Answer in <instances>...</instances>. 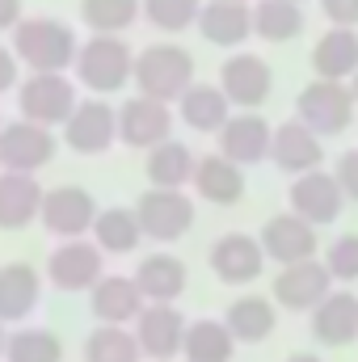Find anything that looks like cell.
I'll list each match as a JSON object with an SVG mask.
<instances>
[{
	"label": "cell",
	"mask_w": 358,
	"mask_h": 362,
	"mask_svg": "<svg viewBox=\"0 0 358 362\" xmlns=\"http://www.w3.org/2000/svg\"><path fill=\"white\" fill-rule=\"evenodd\" d=\"M81 38L59 17H21L13 30V55L30 72H68L76 64Z\"/></svg>",
	"instance_id": "6da1fadb"
},
{
	"label": "cell",
	"mask_w": 358,
	"mask_h": 362,
	"mask_svg": "<svg viewBox=\"0 0 358 362\" xmlns=\"http://www.w3.org/2000/svg\"><path fill=\"white\" fill-rule=\"evenodd\" d=\"M76 85H85L97 97H110L122 85H131L135 76V51L122 42V34H89V42H81L76 51Z\"/></svg>",
	"instance_id": "7a4b0ae2"
},
{
	"label": "cell",
	"mask_w": 358,
	"mask_h": 362,
	"mask_svg": "<svg viewBox=\"0 0 358 362\" xmlns=\"http://www.w3.org/2000/svg\"><path fill=\"white\" fill-rule=\"evenodd\" d=\"M131 85L144 97H156L165 105H178L181 93L194 85V55L178 42H152L135 55V76Z\"/></svg>",
	"instance_id": "3957f363"
},
{
	"label": "cell",
	"mask_w": 358,
	"mask_h": 362,
	"mask_svg": "<svg viewBox=\"0 0 358 362\" xmlns=\"http://www.w3.org/2000/svg\"><path fill=\"white\" fill-rule=\"evenodd\" d=\"M76 105H81L76 81H68L64 72H30L17 89V114L38 127H51V131L64 127Z\"/></svg>",
	"instance_id": "277c9868"
},
{
	"label": "cell",
	"mask_w": 358,
	"mask_h": 362,
	"mask_svg": "<svg viewBox=\"0 0 358 362\" xmlns=\"http://www.w3.org/2000/svg\"><path fill=\"white\" fill-rule=\"evenodd\" d=\"M354 114H358L354 89L337 85V81H312L308 89H299V97H295V118L304 127H312L321 139L350 131Z\"/></svg>",
	"instance_id": "5b68a950"
},
{
	"label": "cell",
	"mask_w": 358,
	"mask_h": 362,
	"mask_svg": "<svg viewBox=\"0 0 358 362\" xmlns=\"http://www.w3.org/2000/svg\"><path fill=\"white\" fill-rule=\"evenodd\" d=\"M135 215H139V228L148 240L156 245H173L181 240L190 228H194V198L185 189H161V185H148L135 202Z\"/></svg>",
	"instance_id": "8992f818"
},
{
	"label": "cell",
	"mask_w": 358,
	"mask_h": 362,
	"mask_svg": "<svg viewBox=\"0 0 358 362\" xmlns=\"http://www.w3.org/2000/svg\"><path fill=\"white\" fill-rule=\"evenodd\" d=\"M59 131L64 148H72L76 156H105L118 144V110L105 97H85Z\"/></svg>",
	"instance_id": "52a82bcc"
},
{
	"label": "cell",
	"mask_w": 358,
	"mask_h": 362,
	"mask_svg": "<svg viewBox=\"0 0 358 362\" xmlns=\"http://www.w3.org/2000/svg\"><path fill=\"white\" fill-rule=\"evenodd\" d=\"M105 278V253L97 249V240H64L59 249H51L47 257V282L64 295H81L93 291Z\"/></svg>",
	"instance_id": "ba28073f"
},
{
	"label": "cell",
	"mask_w": 358,
	"mask_h": 362,
	"mask_svg": "<svg viewBox=\"0 0 358 362\" xmlns=\"http://www.w3.org/2000/svg\"><path fill=\"white\" fill-rule=\"evenodd\" d=\"M97 215H101V206H97V198H93L85 185H55V189H47V198H42L38 223H42L51 236H59V240H81V236L93 232Z\"/></svg>",
	"instance_id": "9c48e42d"
},
{
	"label": "cell",
	"mask_w": 358,
	"mask_h": 362,
	"mask_svg": "<svg viewBox=\"0 0 358 362\" xmlns=\"http://www.w3.org/2000/svg\"><path fill=\"white\" fill-rule=\"evenodd\" d=\"M274 303L287 312H316L329 295H333V274L321 257L295 262V266H278L274 274Z\"/></svg>",
	"instance_id": "30bf717a"
},
{
	"label": "cell",
	"mask_w": 358,
	"mask_h": 362,
	"mask_svg": "<svg viewBox=\"0 0 358 362\" xmlns=\"http://www.w3.org/2000/svg\"><path fill=\"white\" fill-rule=\"evenodd\" d=\"M55 160V131L30 118H13L0 127V169L8 173H38Z\"/></svg>",
	"instance_id": "8fae6325"
},
{
	"label": "cell",
	"mask_w": 358,
	"mask_h": 362,
	"mask_svg": "<svg viewBox=\"0 0 358 362\" xmlns=\"http://www.w3.org/2000/svg\"><path fill=\"white\" fill-rule=\"evenodd\" d=\"M219 89L228 93V101L236 110H258L274 93V68L258 51H232L219 64Z\"/></svg>",
	"instance_id": "7c38bea8"
},
{
	"label": "cell",
	"mask_w": 358,
	"mask_h": 362,
	"mask_svg": "<svg viewBox=\"0 0 358 362\" xmlns=\"http://www.w3.org/2000/svg\"><path fill=\"white\" fill-rule=\"evenodd\" d=\"M118 139L127 148H144V152L173 139V105H165L156 97H144V93L127 97L118 105Z\"/></svg>",
	"instance_id": "4fadbf2b"
},
{
	"label": "cell",
	"mask_w": 358,
	"mask_h": 362,
	"mask_svg": "<svg viewBox=\"0 0 358 362\" xmlns=\"http://www.w3.org/2000/svg\"><path fill=\"white\" fill-rule=\"evenodd\" d=\"M207 262H211V274H215L219 282L245 286V282H258V278H262L270 257H266V249H262L258 236H249V232H228V236H219V240L211 245Z\"/></svg>",
	"instance_id": "5bb4252c"
},
{
	"label": "cell",
	"mask_w": 358,
	"mask_h": 362,
	"mask_svg": "<svg viewBox=\"0 0 358 362\" xmlns=\"http://www.w3.org/2000/svg\"><path fill=\"white\" fill-rule=\"evenodd\" d=\"M346 202H350V198L342 194V181L333 177V173H325V169H312V173L295 177L291 189H287V206H291L299 219L316 223V228L333 223Z\"/></svg>",
	"instance_id": "9a60e30c"
},
{
	"label": "cell",
	"mask_w": 358,
	"mask_h": 362,
	"mask_svg": "<svg viewBox=\"0 0 358 362\" xmlns=\"http://www.w3.org/2000/svg\"><path fill=\"white\" fill-rule=\"evenodd\" d=\"M185 329H190V320L178 312V303H148L135 320V337H139L144 358L173 362L185 346Z\"/></svg>",
	"instance_id": "2e32d148"
},
{
	"label": "cell",
	"mask_w": 358,
	"mask_h": 362,
	"mask_svg": "<svg viewBox=\"0 0 358 362\" xmlns=\"http://www.w3.org/2000/svg\"><path fill=\"white\" fill-rule=\"evenodd\" d=\"M258 240H262L266 257H270V262H278V266L308 262V257H316V249H321V240H316V223L299 219L295 211L266 219V223H262V232H258Z\"/></svg>",
	"instance_id": "e0dca14e"
},
{
	"label": "cell",
	"mask_w": 358,
	"mask_h": 362,
	"mask_svg": "<svg viewBox=\"0 0 358 362\" xmlns=\"http://www.w3.org/2000/svg\"><path fill=\"white\" fill-rule=\"evenodd\" d=\"M270 160L274 169H282L287 177H304L312 169L325 165V148H321V135L312 127H304L299 118H287L274 127V144H270Z\"/></svg>",
	"instance_id": "ac0fdd59"
},
{
	"label": "cell",
	"mask_w": 358,
	"mask_h": 362,
	"mask_svg": "<svg viewBox=\"0 0 358 362\" xmlns=\"http://www.w3.org/2000/svg\"><path fill=\"white\" fill-rule=\"evenodd\" d=\"M215 139H219V152H224L228 160H236L241 169H249V165H262V160H270L274 127H270L262 114L245 110V114H232V118H228V127H224Z\"/></svg>",
	"instance_id": "d6986e66"
},
{
	"label": "cell",
	"mask_w": 358,
	"mask_h": 362,
	"mask_svg": "<svg viewBox=\"0 0 358 362\" xmlns=\"http://www.w3.org/2000/svg\"><path fill=\"white\" fill-rule=\"evenodd\" d=\"M89 308L97 325H135L139 312L148 308V299L131 274H105L89 291Z\"/></svg>",
	"instance_id": "ffe728a7"
},
{
	"label": "cell",
	"mask_w": 358,
	"mask_h": 362,
	"mask_svg": "<svg viewBox=\"0 0 358 362\" xmlns=\"http://www.w3.org/2000/svg\"><path fill=\"white\" fill-rule=\"evenodd\" d=\"M42 198H47V189L34 173L0 169V232H21V228L38 223Z\"/></svg>",
	"instance_id": "44dd1931"
},
{
	"label": "cell",
	"mask_w": 358,
	"mask_h": 362,
	"mask_svg": "<svg viewBox=\"0 0 358 362\" xmlns=\"http://www.w3.org/2000/svg\"><path fill=\"white\" fill-rule=\"evenodd\" d=\"M194 30L211 47H245L253 38V4H245V0H207Z\"/></svg>",
	"instance_id": "7402d4cb"
},
{
	"label": "cell",
	"mask_w": 358,
	"mask_h": 362,
	"mask_svg": "<svg viewBox=\"0 0 358 362\" xmlns=\"http://www.w3.org/2000/svg\"><path fill=\"white\" fill-rule=\"evenodd\" d=\"M312 72L316 81H354L358 76V30L350 25H329L316 47H312Z\"/></svg>",
	"instance_id": "603a6c76"
},
{
	"label": "cell",
	"mask_w": 358,
	"mask_h": 362,
	"mask_svg": "<svg viewBox=\"0 0 358 362\" xmlns=\"http://www.w3.org/2000/svg\"><path fill=\"white\" fill-rule=\"evenodd\" d=\"M190 185L211 206H236L245 198V169L236 160H228L224 152H211V156H198V169H194Z\"/></svg>",
	"instance_id": "cb8c5ba5"
},
{
	"label": "cell",
	"mask_w": 358,
	"mask_h": 362,
	"mask_svg": "<svg viewBox=\"0 0 358 362\" xmlns=\"http://www.w3.org/2000/svg\"><path fill=\"white\" fill-rule=\"evenodd\" d=\"M312 316V337L329 350H342V346H354L358 341V295L354 291H333Z\"/></svg>",
	"instance_id": "d4e9b609"
},
{
	"label": "cell",
	"mask_w": 358,
	"mask_h": 362,
	"mask_svg": "<svg viewBox=\"0 0 358 362\" xmlns=\"http://www.w3.org/2000/svg\"><path fill=\"white\" fill-rule=\"evenodd\" d=\"M131 278L139 282L148 303H178L181 291L190 286V270H185V262L178 253H148V257H139Z\"/></svg>",
	"instance_id": "484cf974"
},
{
	"label": "cell",
	"mask_w": 358,
	"mask_h": 362,
	"mask_svg": "<svg viewBox=\"0 0 358 362\" xmlns=\"http://www.w3.org/2000/svg\"><path fill=\"white\" fill-rule=\"evenodd\" d=\"M232 110L236 105L228 101V93L219 85H198V81L181 93V101H178V118L190 131H198V135H219L228 127Z\"/></svg>",
	"instance_id": "4316f807"
},
{
	"label": "cell",
	"mask_w": 358,
	"mask_h": 362,
	"mask_svg": "<svg viewBox=\"0 0 358 362\" xmlns=\"http://www.w3.org/2000/svg\"><path fill=\"white\" fill-rule=\"evenodd\" d=\"M42 299V274L25 262L0 266V325H21Z\"/></svg>",
	"instance_id": "83f0119b"
},
{
	"label": "cell",
	"mask_w": 358,
	"mask_h": 362,
	"mask_svg": "<svg viewBox=\"0 0 358 362\" xmlns=\"http://www.w3.org/2000/svg\"><path fill=\"white\" fill-rule=\"evenodd\" d=\"M224 325L232 329V337L241 346H262L270 333L278 329V303L266 299V295H241V299L228 303Z\"/></svg>",
	"instance_id": "f1b7e54d"
},
{
	"label": "cell",
	"mask_w": 358,
	"mask_h": 362,
	"mask_svg": "<svg viewBox=\"0 0 358 362\" xmlns=\"http://www.w3.org/2000/svg\"><path fill=\"white\" fill-rule=\"evenodd\" d=\"M194 169H198V156L181 139H165L144 156V177L161 189H185L194 181Z\"/></svg>",
	"instance_id": "f546056e"
},
{
	"label": "cell",
	"mask_w": 358,
	"mask_h": 362,
	"mask_svg": "<svg viewBox=\"0 0 358 362\" xmlns=\"http://www.w3.org/2000/svg\"><path fill=\"white\" fill-rule=\"evenodd\" d=\"M93 240H97L101 253L127 257V253H135L139 240H148V236H144V228H139L135 206H101V215H97V223H93Z\"/></svg>",
	"instance_id": "4dcf8cb0"
},
{
	"label": "cell",
	"mask_w": 358,
	"mask_h": 362,
	"mask_svg": "<svg viewBox=\"0 0 358 362\" xmlns=\"http://www.w3.org/2000/svg\"><path fill=\"white\" fill-rule=\"evenodd\" d=\"M236 346H241V341L232 337V329H228L224 320L202 316V320H190L181 358L185 362H232L236 358Z\"/></svg>",
	"instance_id": "1f68e13d"
},
{
	"label": "cell",
	"mask_w": 358,
	"mask_h": 362,
	"mask_svg": "<svg viewBox=\"0 0 358 362\" xmlns=\"http://www.w3.org/2000/svg\"><path fill=\"white\" fill-rule=\"evenodd\" d=\"M253 34L262 42H295L304 34V4L295 0H258L253 4Z\"/></svg>",
	"instance_id": "d6a6232c"
},
{
	"label": "cell",
	"mask_w": 358,
	"mask_h": 362,
	"mask_svg": "<svg viewBox=\"0 0 358 362\" xmlns=\"http://www.w3.org/2000/svg\"><path fill=\"white\" fill-rule=\"evenodd\" d=\"M139 337L127 325H97L85 337V362H139Z\"/></svg>",
	"instance_id": "836d02e7"
},
{
	"label": "cell",
	"mask_w": 358,
	"mask_h": 362,
	"mask_svg": "<svg viewBox=\"0 0 358 362\" xmlns=\"http://www.w3.org/2000/svg\"><path fill=\"white\" fill-rule=\"evenodd\" d=\"M144 17V0H81V21L93 34H122Z\"/></svg>",
	"instance_id": "e575fe53"
},
{
	"label": "cell",
	"mask_w": 358,
	"mask_h": 362,
	"mask_svg": "<svg viewBox=\"0 0 358 362\" xmlns=\"http://www.w3.org/2000/svg\"><path fill=\"white\" fill-rule=\"evenodd\" d=\"M4 362H64V341L51 329H13L8 346H4Z\"/></svg>",
	"instance_id": "d590c367"
},
{
	"label": "cell",
	"mask_w": 358,
	"mask_h": 362,
	"mask_svg": "<svg viewBox=\"0 0 358 362\" xmlns=\"http://www.w3.org/2000/svg\"><path fill=\"white\" fill-rule=\"evenodd\" d=\"M207 0H144V21L161 34H181L190 25H198Z\"/></svg>",
	"instance_id": "8d00e7d4"
},
{
	"label": "cell",
	"mask_w": 358,
	"mask_h": 362,
	"mask_svg": "<svg viewBox=\"0 0 358 362\" xmlns=\"http://www.w3.org/2000/svg\"><path fill=\"white\" fill-rule=\"evenodd\" d=\"M321 262L329 266L333 282H358V232H342V236L325 249Z\"/></svg>",
	"instance_id": "74e56055"
},
{
	"label": "cell",
	"mask_w": 358,
	"mask_h": 362,
	"mask_svg": "<svg viewBox=\"0 0 358 362\" xmlns=\"http://www.w3.org/2000/svg\"><path fill=\"white\" fill-rule=\"evenodd\" d=\"M333 177L342 181V194H346L350 202H358V148H350V152H342V156H337Z\"/></svg>",
	"instance_id": "f35d334b"
},
{
	"label": "cell",
	"mask_w": 358,
	"mask_h": 362,
	"mask_svg": "<svg viewBox=\"0 0 358 362\" xmlns=\"http://www.w3.org/2000/svg\"><path fill=\"white\" fill-rule=\"evenodd\" d=\"M316 4L329 17V25H350V30H358V0H316Z\"/></svg>",
	"instance_id": "ab89813d"
},
{
	"label": "cell",
	"mask_w": 358,
	"mask_h": 362,
	"mask_svg": "<svg viewBox=\"0 0 358 362\" xmlns=\"http://www.w3.org/2000/svg\"><path fill=\"white\" fill-rule=\"evenodd\" d=\"M17 55H13V47H4L0 42V93H8L13 85H17Z\"/></svg>",
	"instance_id": "60d3db41"
},
{
	"label": "cell",
	"mask_w": 358,
	"mask_h": 362,
	"mask_svg": "<svg viewBox=\"0 0 358 362\" xmlns=\"http://www.w3.org/2000/svg\"><path fill=\"white\" fill-rule=\"evenodd\" d=\"M17 21H21V0H0V34L8 30H17Z\"/></svg>",
	"instance_id": "b9f144b4"
},
{
	"label": "cell",
	"mask_w": 358,
	"mask_h": 362,
	"mask_svg": "<svg viewBox=\"0 0 358 362\" xmlns=\"http://www.w3.org/2000/svg\"><path fill=\"white\" fill-rule=\"evenodd\" d=\"M287 362H325V358H321V354H291Z\"/></svg>",
	"instance_id": "7bdbcfd3"
},
{
	"label": "cell",
	"mask_w": 358,
	"mask_h": 362,
	"mask_svg": "<svg viewBox=\"0 0 358 362\" xmlns=\"http://www.w3.org/2000/svg\"><path fill=\"white\" fill-rule=\"evenodd\" d=\"M4 346H8V333H4V325H0V358H4Z\"/></svg>",
	"instance_id": "ee69618b"
},
{
	"label": "cell",
	"mask_w": 358,
	"mask_h": 362,
	"mask_svg": "<svg viewBox=\"0 0 358 362\" xmlns=\"http://www.w3.org/2000/svg\"><path fill=\"white\" fill-rule=\"evenodd\" d=\"M350 89H354V101H358V76H354V81H350Z\"/></svg>",
	"instance_id": "f6af8a7d"
},
{
	"label": "cell",
	"mask_w": 358,
	"mask_h": 362,
	"mask_svg": "<svg viewBox=\"0 0 358 362\" xmlns=\"http://www.w3.org/2000/svg\"><path fill=\"white\" fill-rule=\"evenodd\" d=\"M295 4H304V0H295Z\"/></svg>",
	"instance_id": "bcb514c9"
},
{
	"label": "cell",
	"mask_w": 358,
	"mask_h": 362,
	"mask_svg": "<svg viewBox=\"0 0 358 362\" xmlns=\"http://www.w3.org/2000/svg\"><path fill=\"white\" fill-rule=\"evenodd\" d=\"M0 127H4V122H0Z\"/></svg>",
	"instance_id": "7dc6e473"
},
{
	"label": "cell",
	"mask_w": 358,
	"mask_h": 362,
	"mask_svg": "<svg viewBox=\"0 0 358 362\" xmlns=\"http://www.w3.org/2000/svg\"><path fill=\"white\" fill-rule=\"evenodd\" d=\"M181 362H185V358H181Z\"/></svg>",
	"instance_id": "c3c4849f"
}]
</instances>
